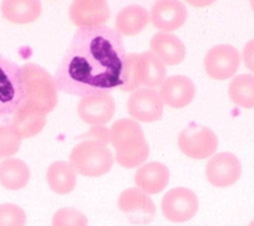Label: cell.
Masks as SVG:
<instances>
[{
	"label": "cell",
	"instance_id": "cell-1",
	"mask_svg": "<svg viewBox=\"0 0 254 226\" xmlns=\"http://www.w3.org/2000/svg\"><path fill=\"white\" fill-rule=\"evenodd\" d=\"M126 56L116 30L80 28L56 71L57 87L81 98L120 89L126 80Z\"/></svg>",
	"mask_w": 254,
	"mask_h": 226
},
{
	"label": "cell",
	"instance_id": "cell-2",
	"mask_svg": "<svg viewBox=\"0 0 254 226\" xmlns=\"http://www.w3.org/2000/svg\"><path fill=\"white\" fill-rule=\"evenodd\" d=\"M109 135L111 144L116 149V161L120 166L135 168L148 159L150 149L139 121L121 118L112 125Z\"/></svg>",
	"mask_w": 254,
	"mask_h": 226
},
{
	"label": "cell",
	"instance_id": "cell-3",
	"mask_svg": "<svg viewBox=\"0 0 254 226\" xmlns=\"http://www.w3.org/2000/svg\"><path fill=\"white\" fill-rule=\"evenodd\" d=\"M25 104L45 115L50 113L58 104V87L56 80L47 70L35 63H26L21 67Z\"/></svg>",
	"mask_w": 254,
	"mask_h": 226
},
{
	"label": "cell",
	"instance_id": "cell-4",
	"mask_svg": "<svg viewBox=\"0 0 254 226\" xmlns=\"http://www.w3.org/2000/svg\"><path fill=\"white\" fill-rule=\"evenodd\" d=\"M166 65L153 52L126 56V80L120 87L122 91H135L141 86L158 87L166 80Z\"/></svg>",
	"mask_w": 254,
	"mask_h": 226
},
{
	"label": "cell",
	"instance_id": "cell-5",
	"mask_svg": "<svg viewBox=\"0 0 254 226\" xmlns=\"http://www.w3.org/2000/svg\"><path fill=\"white\" fill-rule=\"evenodd\" d=\"M115 158L106 144L87 139L78 143L69 154V163L76 172L89 177H99L108 174Z\"/></svg>",
	"mask_w": 254,
	"mask_h": 226
},
{
	"label": "cell",
	"instance_id": "cell-6",
	"mask_svg": "<svg viewBox=\"0 0 254 226\" xmlns=\"http://www.w3.org/2000/svg\"><path fill=\"white\" fill-rule=\"evenodd\" d=\"M25 102L21 67L0 54V118L12 116Z\"/></svg>",
	"mask_w": 254,
	"mask_h": 226
},
{
	"label": "cell",
	"instance_id": "cell-7",
	"mask_svg": "<svg viewBox=\"0 0 254 226\" xmlns=\"http://www.w3.org/2000/svg\"><path fill=\"white\" fill-rule=\"evenodd\" d=\"M218 139L216 134L205 126L191 124L179 135V148L192 159H205L216 153Z\"/></svg>",
	"mask_w": 254,
	"mask_h": 226
},
{
	"label": "cell",
	"instance_id": "cell-8",
	"mask_svg": "<svg viewBox=\"0 0 254 226\" xmlns=\"http://www.w3.org/2000/svg\"><path fill=\"white\" fill-rule=\"evenodd\" d=\"M161 208L163 216L171 223H186L198 212L199 201L191 189L177 186L164 194Z\"/></svg>",
	"mask_w": 254,
	"mask_h": 226
},
{
	"label": "cell",
	"instance_id": "cell-9",
	"mask_svg": "<svg viewBox=\"0 0 254 226\" xmlns=\"http://www.w3.org/2000/svg\"><path fill=\"white\" fill-rule=\"evenodd\" d=\"M242 62L239 50L229 44H220L211 48L205 54L204 69L213 80L225 81L238 72Z\"/></svg>",
	"mask_w": 254,
	"mask_h": 226
},
{
	"label": "cell",
	"instance_id": "cell-10",
	"mask_svg": "<svg viewBox=\"0 0 254 226\" xmlns=\"http://www.w3.org/2000/svg\"><path fill=\"white\" fill-rule=\"evenodd\" d=\"M163 108L161 94L152 87H139L127 100V111L139 122L159 121L163 116Z\"/></svg>",
	"mask_w": 254,
	"mask_h": 226
},
{
	"label": "cell",
	"instance_id": "cell-11",
	"mask_svg": "<svg viewBox=\"0 0 254 226\" xmlns=\"http://www.w3.org/2000/svg\"><path fill=\"white\" fill-rule=\"evenodd\" d=\"M205 175L208 181L216 188L231 186L240 179L242 163L233 153H218L209 158L205 168Z\"/></svg>",
	"mask_w": 254,
	"mask_h": 226
},
{
	"label": "cell",
	"instance_id": "cell-12",
	"mask_svg": "<svg viewBox=\"0 0 254 226\" xmlns=\"http://www.w3.org/2000/svg\"><path fill=\"white\" fill-rule=\"evenodd\" d=\"M111 17L107 0H73L69 8V18L78 28L104 26Z\"/></svg>",
	"mask_w": 254,
	"mask_h": 226
},
{
	"label": "cell",
	"instance_id": "cell-13",
	"mask_svg": "<svg viewBox=\"0 0 254 226\" xmlns=\"http://www.w3.org/2000/svg\"><path fill=\"white\" fill-rule=\"evenodd\" d=\"M78 116L85 124L91 126L106 125L115 116L116 103L109 93L82 96L77 104Z\"/></svg>",
	"mask_w": 254,
	"mask_h": 226
},
{
	"label": "cell",
	"instance_id": "cell-14",
	"mask_svg": "<svg viewBox=\"0 0 254 226\" xmlns=\"http://www.w3.org/2000/svg\"><path fill=\"white\" fill-rule=\"evenodd\" d=\"M118 208L127 215L132 224H148L155 216L154 202L137 188H128L121 193Z\"/></svg>",
	"mask_w": 254,
	"mask_h": 226
},
{
	"label": "cell",
	"instance_id": "cell-15",
	"mask_svg": "<svg viewBox=\"0 0 254 226\" xmlns=\"http://www.w3.org/2000/svg\"><path fill=\"white\" fill-rule=\"evenodd\" d=\"M188 10L181 0H157L150 12V22L159 31H176L185 23Z\"/></svg>",
	"mask_w": 254,
	"mask_h": 226
},
{
	"label": "cell",
	"instance_id": "cell-16",
	"mask_svg": "<svg viewBox=\"0 0 254 226\" xmlns=\"http://www.w3.org/2000/svg\"><path fill=\"white\" fill-rule=\"evenodd\" d=\"M196 93V87L191 78L188 76H171L161 85L162 100L166 105L175 109H181L192 102Z\"/></svg>",
	"mask_w": 254,
	"mask_h": 226
},
{
	"label": "cell",
	"instance_id": "cell-17",
	"mask_svg": "<svg viewBox=\"0 0 254 226\" xmlns=\"http://www.w3.org/2000/svg\"><path fill=\"white\" fill-rule=\"evenodd\" d=\"M170 168L161 162L141 164L135 174L137 189L146 194H158L170 183Z\"/></svg>",
	"mask_w": 254,
	"mask_h": 226
},
{
	"label": "cell",
	"instance_id": "cell-18",
	"mask_svg": "<svg viewBox=\"0 0 254 226\" xmlns=\"http://www.w3.org/2000/svg\"><path fill=\"white\" fill-rule=\"evenodd\" d=\"M150 49L166 66L180 65L186 56L185 44L171 32H157L150 40Z\"/></svg>",
	"mask_w": 254,
	"mask_h": 226
},
{
	"label": "cell",
	"instance_id": "cell-19",
	"mask_svg": "<svg viewBox=\"0 0 254 226\" xmlns=\"http://www.w3.org/2000/svg\"><path fill=\"white\" fill-rule=\"evenodd\" d=\"M9 124L21 139H28L43 131L47 125V115L23 103L13 113Z\"/></svg>",
	"mask_w": 254,
	"mask_h": 226
},
{
	"label": "cell",
	"instance_id": "cell-20",
	"mask_svg": "<svg viewBox=\"0 0 254 226\" xmlns=\"http://www.w3.org/2000/svg\"><path fill=\"white\" fill-rule=\"evenodd\" d=\"M40 0H3L1 14L14 25H28L36 21L41 14Z\"/></svg>",
	"mask_w": 254,
	"mask_h": 226
},
{
	"label": "cell",
	"instance_id": "cell-21",
	"mask_svg": "<svg viewBox=\"0 0 254 226\" xmlns=\"http://www.w3.org/2000/svg\"><path fill=\"white\" fill-rule=\"evenodd\" d=\"M150 22V13L144 6H125L116 17V31L121 36H135L140 34Z\"/></svg>",
	"mask_w": 254,
	"mask_h": 226
},
{
	"label": "cell",
	"instance_id": "cell-22",
	"mask_svg": "<svg viewBox=\"0 0 254 226\" xmlns=\"http://www.w3.org/2000/svg\"><path fill=\"white\" fill-rule=\"evenodd\" d=\"M30 168L18 158H5L0 163V184L8 190L23 189L30 181Z\"/></svg>",
	"mask_w": 254,
	"mask_h": 226
},
{
	"label": "cell",
	"instance_id": "cell-23",
	"mask_svg": "<svg viewBox=\"0 0 254 226\" xmlns=\"http://www.w3.org/2000/svg\"><path fill=\"white\" fill-rule=\"evenodd\" d=\"M76 180H77V172L73 168V166L68 162H53L48 168V185L57 194H69L76 186Z\"/></svg>",
	"mask_w": 254,
	"mask_h": 226
},
{
	"label": "cell",
	"instance_id": "cell-24",
	"mask_svg": "<svg viewBox=\"0 0 254 226\" xmlns=\"http://www.w3.org/2000/svg\"><path fill=\"white\" fill-rule=\"evenodd\" d=\"M231 102L240 108H254V75L243 74L233 78L229 86Z\"/></svg>",
	"mask_w": 254,
	"mask_h": 226
},
{
	"label": "cell",
	"instance_id": "cell-25",
	"mask_svg": "<svg viewBox=\"0 0 254 226\" xmlns=\"http://www.w3.org/2000/svg\"><path fill=\"white\" fill-rule=\"evenodd\" d=\"M22 139L14 133L10 124L0 125V159L9 158L19 151Z\"/></svg>",
	"mask_w": 254,
	"mask_h": 226
},
{
	"label": "cell",
	"instance_id": "cell-26",
	"mask_svg": "<svg viewBox=\"0 0 254 226\" xmlns=\"http://www.w3.org/2000/svg\"><path fill=\"white\" fill-rule=\"evenodd\" d=\"M89 221L81 211L72 207H64L54 214L52 226H87Z\"/></svg>",
	"mask_w": 254,
	"mask_h": 226
},
{
	"label": "cell",
	"instance_id": "cell-27",
	"mask_svg": "<svg viewBox=\"0 0 254 226\" xmlns=\"http://www.w3.org/2000/svg\"><path fill=\"white\" fill-rule=\"evenodd\" d=\"M27 216L25 211L14 203L0 205V226H25Z\"/></svg>",
	"mask_w": 254,
	"mask_h": 226
},
{
	"label": "cell",
	"instance_id": "cell-28",
	"mask_svg": "<svg viewBox=\"0 0 254 226\" xmlns=\"http://www.w3.org/2000/svg\"><path fill=\"white\" fill-rule=\"evenodd\" d=\"M89 139L95 140V142H100L103 144L111 143V135H109V130L106 129L104 125H95L90 130V133H87L86 135Z\"/></svg>",
	"mask_w": 254,
	"mask_h": 226
},
{
	"label": "cell",
	"instance_id": "cell-29",
	"mask_svg": "<svg viewBox=\"0 0 254 226\" xmlns=\"http://www.w3.org/2000/svg\"><path fill=\"white\" fill-rule=\"evenodd\" d=\"M243 62L245 67L254 74V39L245 44L243 49Z\"/></svg>",
	"mask_w": 254,
	"mask_h": 226
},
{
	"label": "cell",
	"instance_id": "cell-30",
	"mask_svg": "<svg viewBox=\"0 0 254 226\" xmlns=\"http://www.w3.org/2000/svg\"><path fill=\"white\" fill-rule=\"evenodd\" d=\"M186 3L195 8H204V6L212 5L216 0H185Z\"/></svg>",
	"mask_w": 254,
	"mask_h": 226
},
{
	"label": "cell",
	"instance_id": "cell-31",
	"mask_svg": "<svg viewBox=\"0 0 254 226\" xmlns=\"http://www.w3.org/2000/svg\"><path fill=\"white\" fill-rule=\"evenodd\" d=\"M249 1H251V5H252V8H253V10H254V0H249Z\"/></svg>",
	"mask_w": 254,
	"mask_h": 226
},
{
	"label": "cell",
	"instance_id": "cell-32",
	"mask_svg": "<svg viewBox=\"0 0 254 226\" xmlns=\"http://www.w3.org/2000/svg\"><path fill=\"white\" fill-rule=\"evenodd\" d=\"M249 226H254V220H253V221H252V223H251V224H249Z\"/></svg>",
	"mask_w": 254,
	"mask_h": 226
}]
</instances>
